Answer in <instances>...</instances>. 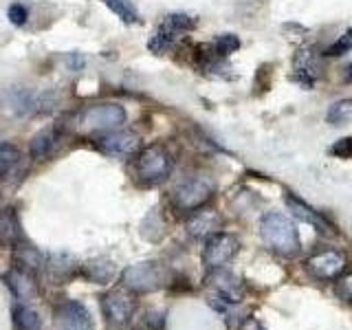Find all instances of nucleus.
<instances>
[{
    "mask_svg": "<svg viewBox=\"0 0 352 330\" xmlns=\"http://www.w3.org/2000/svg\"><path fill=\"white\" fill-rule=\"evenodd\" d=\"M260 234L264 245H267L273 253L284 258H293L302 249L300 231H297L295 223L280 212H269L260 223Z\"/></svg>",
    "mask_w": 352,
    "mask_h": 330,
    "instance_id": "nucleus-1",
    "label": "nucleus"
},
{
    "mask_svg": "<svg viewBox=\"0 0 352 330\" xmlns=\"http://www.w3.org/2000/svg\"><path fill=\"white\" fill-rule=\"evenodd\" d=\"M172 168H174L172 154L168 152V148L159 146V143L143 148L137 154V161H135L137 181L143 185H150V187L168 181L172 174Z\"/></svg>",
    "mask_w": 352,
    "mask_h": 330,
    "instance_id": "nucleus-2",
    "label": "nucleus"
},
{
    "mask_svg": "<svg viewBox=\"0 0 352 330\" xmlns=\"http://www.w3.org/2000/svg\"><path fill=\"white\" fill-rule=\"evenodd\" d=\"M168 284V275L159 262H139L121 273V286L135 295H146L163 289Z\"/></svg>",
    "mask_w": 352,
    "mask_h": 330,
    "instance_id": "nucleus-3",
    "label": "nucleus"
},
{
    "mask_svg": "<svg viewBox=\"0 0 352 330\" xmlns=\"http://www.w3.org/2000/svg\"><path fill=\"white\" fill-rule=\"evenodd\" d=\"M126 121V108L121 104H95L82 110L80 117H77V128L82 132H108V130H117L121 124Z\"/></svg>",
    "mask_w": 352,
    "mask_h": 330,
    "instance_id": "nucleus-4",
    "label": "nucleus"
},
{
    "mask_svg": "<svg viewBox=\"0 0 352 330\" xmlns=\"http://www.w3.org/2000/svg\"><path fill=\"white\" fill-rule=\"evenodd\" d=\"M214 194V183L207 176H190L176 185L172 192V205L179 212H196L201 209Z\"/></svg>",
    "mask_w": 352,
    "mask_h": 330,
    "instance_id": "nucleus-5",
    "label": "nucleus"
},
{
    "mask_svg": "<svg viewBox=\"0 0 352 330\" xmlns=\"http://www.w3.org/2000/svg\"><path fill=\"white\" fill-rule=\"evenodd\" d=\"M196 27V18L192 16H187V14H170V16H165L163 22L159 25L157 33L150 38L148 42V49L152 53H165L170 47H174L176 40H179L183 33L187 31H192Z\"/></svg>",
    "mask_w": 352,
    "mask_h": 330,
    "instance_id": "nucleus-6",
    "label": "nucleus"
},
{
    "mask_svg": "<svg viewBox=\"0 0 352 330\" xmlns=\"http://www.w3.org/2000/svg\"><path fill=\"white\" fill-rule=\"evenodd\" d=\"M102 313L113 328H124L135 317V300L126 289H113L102 297Z\"/></svg>",
    "mask_w": 352,
    "mask_h": 330,
    "instance_id": "nucleus-7",
    "label": "nucleus"
},
{
    "mask_svg": "<svg viewBox=\"0 0 352 330\" xmlns=\"http://www.w3.org/2000/svg\"><path fill=\"white\" fill-rule=\"evenodd\" d=\"M240 249V242L236 236L231 234H218L209 236L205 242V249H203V264L207 271H216V269H223L225 264L236 256Z\"/></svg>",
    "mask_w": 352,
    "mask_h": 330,
    "instance_id": "nucleus-8",
    "label": "nucleus"
},
{
    "mask_svg": "<svg viewBox=\"0 0 352 330\" xmlns=\"http://www.w3.org/2000/svg\"><path fill=\"white\" fill-rule=\"evenodd\" d=\"M346 256L341 251H322L317 256L306 260V271L313 280L319 282H335L346 271Z\"/></svg>",
    "mask_w": 352,
    "mask_h": 330,
    "instance_id": "nucleus-9",
    "label": "nucleus"
},
{
    "mask_svg": "<svg viewBox=\"0 0 352 330\" xmlns=\"http://www.w3.org/2000/svg\"><path fill=\"white\" fill-rule=\"evenodd\" d=\"M95 148L108 157H130L139 150V137L130 130H108L95 137Z\"/></svg>",
    "mask_w": 352,
    "mask_h": 330,
    "instance_id": "nucleus-10",
    "label": "nucleus"
},
{
    "mask_svg": "<svg viewBox=\"0 0 352 330\" xmlns=\"http://www.w3.org/2000/svg\"><path fill=\"white\" fill-rule=\"evenodd\" d=\"M53 330H95V324L84 304L69 300L55 308Z\"/></svg>",
    "mask_w": 352,
    "mask_h": 330,
    "instance_id": "nucleus-11",
    "label": "nucleus"
},
{
    "mask_svg": "<svg viewBox=\"0 0 352 330\" xmlns=\"http://www.w3.org/2000/svg\"><path fill=\"white\" fill-rule=\"evenodd\" d=\"M44 97L42 93H33L29 88H11L3 97V106L11 115L25 117L33 113H42L44 110Z\"/></svg>",
    "mask_w": 352,
    "mask_h": 330,
    "instance_id": "nucleus-12",
    "label": "nucleus"
},
{
    "mask_svg": "<svg viewBox=\"0 0 352 330\" xmlns=\"http://www.w3.org/2000/svg\"><path fill=\"white\" fill-rule=\"evenodd\" d=\"M207 282L209 286L216 291V300H223L225 304H236L240 302L242 297V284L236 275H231L225 269H216V271H209L207 275Z\"/></svg>",
    "mask_w": 352,
    "mask_h": 330,
    "instance_id": "nucleus-13",
    "label": "nucleus"
},
{
    "mask_svg": "<svg viewBox=\"0 0 352 330\" xmlns=\"http://www.w3.org/2000/svg\"><path fill=\"white\" fill-rule=\"evenodd\" d=\"M62 139V128L60 126H47V128H42L36 137L31 139V159H36V161H44V159H49L55 146H58V141Z\"/></svg>",
    "mask_w": 352,
    "mask_h": 330,
    "instance_id": "nucleus-14",
    "label": "nucleus"
},
{
    "mask_svg": "<svg viewBox=\"0 0 352 330\" xmlns=\"http://www.w3.org/2000/svg\"><path fill=\"white\" fill-rule=\"evenodd\" d=\"M5 282H7V286L11 289V293H14V297L18 302L29 304L31 300H36L38 291H36V282L31 280V273L20 271L14 267L5 275Z\"/></svg>",
    "mask_w": 352,
    "mask_h": 330,
    "instance_id": "nucleus-15",
    "label": "nucleus"
},
{
    "mask_svg": "<svg viewBox=\"0 0 352 330\" xmlns=\"http://www.w3.org/2000/svg\"><path fill=\"white\" fill-rule=\"evenodd\" d=\"M14 262H16V269L20 271H27V273H38L44 269V264H47V258L42 256V253L36 249V247H31L27 240H22L20 245H16L14 249Z\"/></svg>",
    "mask_w": 352,
    "mask_h": 330,
    "instance_id": "nucleus-16",
    "label": "nucleus"
},
{
    "mask_svg": "<svg viewBox=\"0 0 352 330\" xmlns=\"http://www.w3.org/2000/svg\"><path fill=\"white\" fill-rule=\"evenodd\" d=\"M220 225H223V220L216 212L212 209H203V212H196L190 220H187V231L194 236V238H209L218 234Z\"/></svg>",
    "mask_w": 352,
    "mask_h": 330,
    "instance_id": "nucleus-17",
    "label": "nucleus"
},
{
    "mask_svg": "<svg viewBox=\"0 0 352 330\" xmlns=\"http://www.w3.org/2000/svg\"><path fill=\"white\" fill-rule=\"evenodd\" d=\"M22 240H25V234H22L16 209H11V207L3 209V212H0V245L14 249Z\"/></svg>",
    "mask_w": 352,
    "mask_h": 330,
    "instance_id": "nucleus-18",
    "label": "nucleus"
},
{
    "mask_svg": "<svg viewBox=\"0 0 352 330\" xmlns=\"http://www.w3.org/2000/svg\"><path fill=\"white\" fill-rule=\"evenodd\" d=\"M286 205H289V209L293 212L295 218H300V220H304V223L313 225L317 229H328V223L324 220V216L319 212H315L311 205H306L302 198H297L293 194H286Z\"/></svg>",
    "mask_w": 352,
    "mask_h": 330,
    "instance_id": "nucleus-19",
    "label": "nucleus"
},
{
    "mask_svg": "<svg viewBox=\"0 0 352 330\" xmlns=\"http://www.w3.org/2000/svg\"><path fill=\"white\" fill-rule=\"evenodd\" d=\"M80 273L93 284H106L108 280H113L115 269H113V264H110L108 260H91V262L82 264Z\"/></svg>",
    "mask_w": 352,
    "mask_h": 330,
    "instance_id": "nucleus-20",
    "label": "nucleus"
},
{
    "mask_svg": "<svg viewBox=\"0 0 352 330\" xmlns=\"http://www.w3.org/2000/svg\"><path fill=\"white\" fill-rule=\"evenodd\" d=\"M14 326L16 330H42V319L29 304L18 302L14 306Z\"/></svg>",
    "mask_w": 352,
    "mask_h": 330,
    "instance_id": "nucleus-21",
    "label": "nucleus"
},
{
    "mask_svg": "<svg viewBox=\"0 0 352 330\" xmlns=\"http://www.w3.org/2000/svg\"><path fill=\"white\" fill-rule=\"evenodd\" d=\"M102 3L113 11L124 25H137V22L141 20L137 7L132 5V0H102Z\"/></svg>",
    "mask_w": 352,
    "mask_h": 330,
    "instance_id": "nucleus-22",
    "label": "nucleus"
},
{
    "mask_svg": "<svg viewBox=\"0 0 352 330\" xmlns=\"http://www.w3.org/2000/svg\"><path fill=\"white\" fill-rule=\"evenodd\" d=\"M20 163V150L9 141H0V179Z\"/></svg>",
    "mask_w": 352,
    "mask_h": 330,
    "instance_id": "nucleus-23",
    "label": "nucleus"
},
{
    "mask_svg": "<svg viewBox=\"0 0 352 330\" xmlns=\"http://www.w3.org/2000/svg\"><path fill=\"white\" fill-rule=\"evenodd\" d=\"M352 115V102L350 99H341V102L333 104L326 113V121L330 126H344Z\"/></svg>",
    "mask_w": 352,
    "mask_h": 330,
    "instance_id": "nucleus-24",
    "label": "nucleus"
},
{
    "mask_svg": "<svg viewBox=\"0 0 352 330\" xmlns=\"http://www.w3.org/2000/svg\"><path fill=\"white\" fill-rule=\"evenodd\" d=\"M214 49H216V55L220 60L227 58V55H231L234 51L240 49V40L234 36V33H225V36H218L216 42H214Z\"/></svg>",
    "mask_w": 352,
    "mask_h": 330,
    "instance_id": "nucleus-25",
    "label": "nucleus"
},
{
    "mask_svg": "<svg viewBox=\"0 0 352 330\" xmlns=\"http://www.w3.org/2000/svg\"><path fill=\"white\" fill-rule=\"evenodd\" d=\"M335 293L339 300H344L346 304H352V271H344L335 280Z\"/></svg>",
    "mask_w": 352,
    "mask_h": 330,
    "instance_id": "nucleus-26",
    "label": "nucleus"
},
{
    "mask_svg": "<svg viewBox=\"0 0 352 330\" xmlns=\"http://www.w3.org/2000/svg\"><path fill=\"white\" fill-rule=\"evenodd\" d=\"M7 18H9V22L11 25H16V27H22L27 22V18H29V11H27V7L25 5H20V3H14L9 9H7Z\"/></svg>",
    "mask_w": 352,
    "mask_h": 330,
    "instance_id": "nucleus-27",
    "label": "nucleus"
},
{
    "mask_svg": "<svg viewBox=\"0 0 352 330\" xmlns=\"http://www.w3.org/2000/svg\"><path fill=\"white\" fill-rule=\"evenodd\" d=\"M328 152L333 154V157H339V159H352V135L339 139L335 146H330Z\"/></svg>",
    "mask_w": 352,
    "mask_h": 330,
    "instance_id": "nucleus-28",
    "label": "nucleus"
},
{
    "mask_svg": "<svg viewBox=\"0 0 352 330\" xmlns=\"http://www.w3.org/2000/svg\"><path fill=\"white\" fill-rule=\"evenodd\" d=\"M352 49V29H348L344 36H341L333 47H330L328 51H326V55H344V53H348Z\"/></svg>",
    "mask_w": 352,
    "mask_h": 330,
    "instance_id": "nucleus-29",
    "label": "nucleus"
},
{
    "mask_svg": "<svg viewBox=\"0 0 352 330\" xmlns=\"http://www.w3.org/2000/svg\"><path fill=\"white\" fill-rule=\"evenodd\" d=\"M240 330H264V328L253 317H249V319H245V322H242V328Z\"/></svg>",
    "mask_w": 352,
    "mask_h": 330,
    "instance_id": "nucleus-30",
    "label": "nucleus"
},
{
    "mask_svg": "<svg viewBox=\"0 0 352 330\" xmlns=\"http://www.w3.org/2000/svg\"><path fill=\"white\" fill-rule=\"evenodd\" d=\"M346 80H348V82H352V64L348 66V73H346Z\"/></svg>",
    "mask_w": 352,
    "mask_h": 330,
    "instance_id": "nucleus-31",
    "label": "nucleus"
}]
</instances>
